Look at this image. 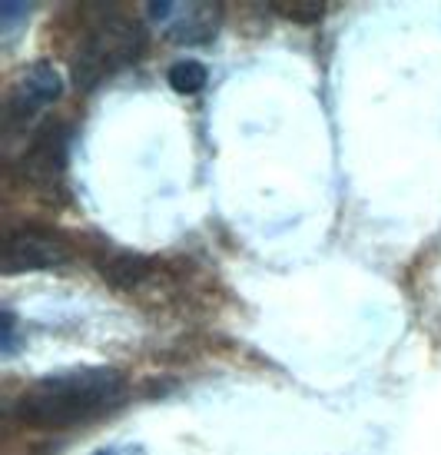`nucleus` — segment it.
Returning a JSON list of instances; mask_svg holds the SVG:
<instances>
[{
  "label": "nucleus",
  "instance_id": "nucleus-8",
  "mask_svg": "<svg viewBox=\"0 0 441 455\" xmlns=\"http://www.w3.org/2000/svg\"><path fill=\"white\" fill-rule=\"evenodd\" d=\"M206 80H209V74H206V67L200 60H177V64L169 67V87L183 93V97L200 93L206 87Z\"/></svg>",
  "mask_w": 441,
  "mask_h": 455
},
{
  "label": "nucleus",
  "instance_id": "nucleus-5",
  "mask_svg": "<svg viewBox=\"0 0 441 455\" xmlns=\"http://www.w3.org/2000/svg\"><path fill=\"white\" fill-rule=\"evenodd\" d=\"M67 170V127L51 120L30 137L24 156H20V173L27 183L51 190L57 187Z\"/></svg>",
  "mask_w": 441,
  "mask_h": 455
},
{
  "label": "nucleus",
  "instance_id": "nucleus-2",
  "mask_svg": "<svg viewBox=\"0 0 441 455\" xmlns=\"http://www.w3.org/2000/svg\"><path fill=\"white\" fill-rule=\"evenodd\" d=\"M146 34L137 20L123 13L106 11L83 30L74 53V80L76 87H97L103 76H114L123 67H133L143 57Z\"/></svg>",
  "mask_w": 441,
  "mask_h": 455
},
{
  "label": "nucleus",
  "instance_id": "nucleus-7",
  "mask_svg": "<svg viewBox=\"0 0 441 455\" xmlns=\"http://www.w3.org/2000/svg\"><path fill=\"white\" fill-rule=\"evenodd\" d=\"M103 279H110L114 286H137L139 279L150 273V259L139 253H123V250H110L100 259Z\"/></svg>",
  "mask_w": 441,
  "mask_h": 455
},
{
  "label": "nucleus",
  "instance_id": "nucleus-9",
  "mask_svg": "<svg viewBox=\"0 0 441 455\" xmlns=\"http://www.w3.org/2000/svg\"><path fill=\"white\" fill-rule=\"evenodd\" d=\"M276 11L282 17L295 20V24H315L326 13V4H315V0H305V4H276Z\"/></svg>",
  "mask_w": 441,
  "mask_h": 455
},
{
  "label": "nucleus",
  "instance_id": "nucleus-4",
  "mask_svg": "<svg viewBox=\"0 0 441 455\" xmlns=\"http://www.w3.org/2000/svg\"><path fill=\"white\" fill-rule=\"evenodd\" d=\"M150 20L160 24L177 44H206L219 30L223 20V4H146Z\"/></svg>",
  "mask_w": 441,
  "mask_h": 455
},
{
  "label": "nucleus",
  "instance_id": "nucleus-1",
  "mask_svg": "<svg viewBox=\"0 0 441 455\" xmlns=\"http://www.w3.org/2000/svg\"><path fill=\"white\" fill-rule=\"evenodd\" d=\"M126 399V379L116 369H74L34 382L13 412L34 429H70L106 416Z\"/></svg>",
  "mask_w": 441,
  "mask_h": 455
},
{
  "label": "nucleus",
  "instance_id": "nucleus-10",
  "mask_svg": "<svg viewBox=\"0 0 441 455\" xmlns=\"http://www.w3.org/2000/svg\"><path fill=\"white\" fill-rule=\"evenodd\" d=\"M30 17V4H13V0H4L0 4V27L4 34H13V27Z\"/></svg>",
  "mask_w": 441,
  "mask_h": 455
},
{
  "label": "nucleus",
  "instance_id": "nucleus-11",
  "mask_svg": "<svg viewBox=\"0 0 441 455\" xmlns=\"http://www.w3.org/2000/svg\"><path fill=\"white\" fill-rule=\"evenodd\" d=\"M13 332H17V329H13V313L7 309V313H4V329H0V336H4V342H0V346H4V355H11V349H13Z\"/></svg>",
  "mask_w": 441,
  "mask_h": 455
},
{
  "label": "nucleus",
  "instance_id": "nucleus-3",
  "mask_svg": "<svg viewBox=\"0 0 441 455\" xmlns=\"http://www.w3.org/2000/svg\"><path fill=\"white\" fill-rule=\"evenodd\" d=\"M70 259V243L63 233L47 227H13L4 236V259L0 269L13 273H30V269H53Z\"/></svg>",
  "mask_w": 441,
  "mask_h": 455
},
{
  "label": "nucleus",
  "instance_id": "nucleus-6",
  "mask_svg": "<svg viewBox=\"0 0 441 455\" xmlns=\"http://www.w3.org/2000/svg\"><path fill=\"white\" fill-rule=\"evenodd\" d=\"M57 97H60V74L51 64H43V60L34 64L13 84L7 100H4V124H7V130L27 124L30 116L43 110L47 103H53Z\"/></svg>",
  "mask_w": 441,
  "mask_h": 455
}]
</instances>
